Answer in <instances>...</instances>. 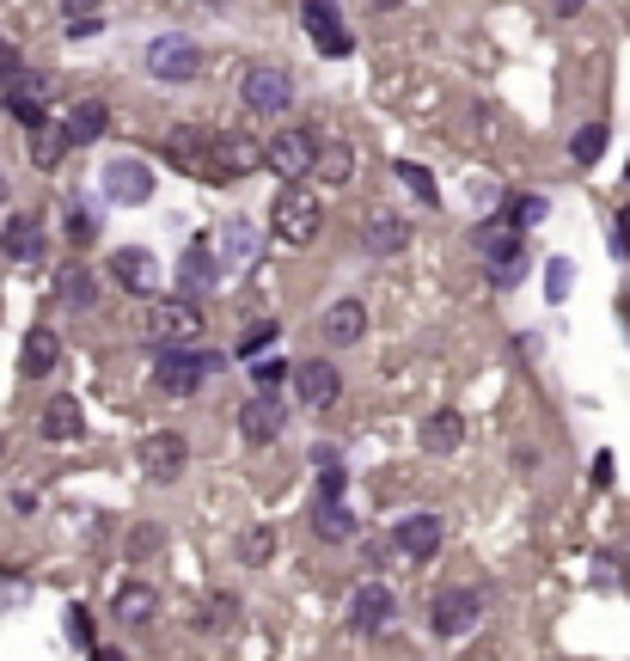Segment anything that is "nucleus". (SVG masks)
<instances>
[{"label":"nucleus","instance_id":"nucleus-40","mask_svg":"<svg viewBox=\"0 0 630 661\" xmlns=\"http://www.w3.org/2000/svg\"><path fill=\"white\" fill-rule=\"evenodd\" d=\"M7 105H13V117H19L25 129H37V123H44V98H32L25 86H13V98H7Z\"/></svg>","mask_w":630,"mask_h":661},{"label":"nucleus","instance_id":"nucleus-26","mask_svg":"<svg viewBox=\"0 0 630 661\" xmlns=\"http://www.w3.org/2000/svg\"><path fill=\"white\" fill-rule=\"evenodd\" d=\"M460 441H465V416L460 411H435L429 423H423V453H453Z\"/></svg>","mask_w":630,"mask_h":661},{"label":"nucleus","instance_id":"nucleus-2","mask_svg":"<svg viewBox=\"0 0 630 661\" xmlns=\"http://www.w3.org/2000/svg\"><path fill=\"white\" fill-rule=\"evenodd\" d=\"M197 331H202V307H197V300H185V294L154 300V307H147V324H141V338L154 343L159 355L178 350V343H190Z\"/></svg>","mask_w":630,"mask_h":661},{"label":"nucleus","instance_id":"nucleus-11","mask_svg":"<svg viewBox=\"0 0 630 661\" xmlns=\"http://www.w3.org/2000/svg\"><path fill=\"white\" fill-rule=\"evenodd\" d=\"M300 19H307L312 49H319V56L343 62V56L355 49V37H349V25H343V13H337V7H319V0H307V7H300Z\"/></svg>","mask_w":630,"mask_h":661},{"label":"nucleus","instance_id":"nucleus-17","mask_svg":"<svg viewBox=\"0 0 630 661\" xmlns=\"http://www.w3.org/2000/svg\"><path fill=\"white\" fill-rule=\"evenodd\" d=\"M392 545H399L404 557H435L441 552V515H404V521L392 527Z\"/></svg>","mask_w":630,"mask_h":661},{"label":"nucleus","instance_id":"nucleus-15","mask_svg":"<svg viewBox=\"0 0 630 661\" xmlns=\"http://www.w3.org/2000/svg\"><path fill=\"white\" fill-rule=\"evenodd\" d=\"M288 380H294V392H300V404H312V411H324V404H337V392H343V380H337V368L331 362H300V368H288Z\"/></svg>","mask_w":630,"mask_h":661},{"label":"nucleus","instance_id":"nucleus-21","mask_svg":"<svg viewBox=\"0 0 630 661\" xmlns=\"http://www.w3.org/2000/svg\"><path fill=\"white\" fill-rule=\"evenodd\" d=\"M105 129H110V110H105V98H80V105L68 110L62 135H68V147H86V141H98Z\"/></svg>","mask_w":630,"mask_h":661},{"label":"nucleus","instance_id":"nucleus-8","mask_svg":"<svg viewBox=\"0 0 630 661\" xmlns=\"http://www.w3.org/2000/svg\"><path fill=\"white\" fill-rule=\"evenodd\" d=\"M312 154H319V135H312V129H276V141L263 147V166L294 185V178L312 172Z\"/></svg>","mask_w":630,"mask_h":661},{"label":"nucleus","instance_id":"nucleus-31","mask_svg":"<svg viewBox=\"0 0 630 661\" xmlns=\"http://www.w3.org/2000/svg\"><path fill=\"white\" fill-rule=\"evenodd\" d=\"M545 215H551V202H545V197H514V202H508V215H502V227L521 233V227H538Z\"/></svg>","mask_w":630,"mask_h":661},{"label":"nucleus","instance_id":"nucleus-39","mask_svg":"<svg viewBox=\"0 0 630 661\" xmlns=\"http://www.w3.org/2000/svg\"><path fill=\"white\" fill-rule=\"evenodd\" d=\"M68 239H74V246H93V239H98V215H93V209H80V202L68 209Z\"/></svg>","mask_w":630,"mask_h":661},{"label":"nucleus","instance_id":"nucleus-33","mask_svg":"<svg viewBox=\"0 0 630 661\" xmlns=\"http://www.w3.org/2000/svg\"><path fill=\"white\" fill-rule=\"evenodd\" d=\"M569 154H575V166H594V160L606 154V123H582L575 141H569Z\"/></svg>","mask_w":630,"mask_h":661},{"label":"nucleus","instance_id":"nucleus-41","mask_svg":"<svg viewBox=\"0 0 630 661\" xmlns=\"http://www.w3.org/2000/svg\"><path fill=\"white\" fill-rule=\"evenodd\" d=\"M233 613H239V600L233 594H209V618H202V625L221 630V625H233Z\"/></svg>","mask_w":630,"mask_h":661},{"label":"nucleus","instance_id":"nucleus-38","mask_svg":"<svg viewBox=\"0 0 630 661\" xmlns=\"http://www.w3.org/2000/svg\"><path fill=\"white\" fill-rule=\"evenodd\" d=\"M270 552H276V527H246V539H239V557H246V564H263Z\"/></svg>","mask_w":630,"mask_h":661},{"label":"nucleus","instance_id":"nucleus-29","mask_svg":"<svg viewBox=\"0 0 630 661\" xmlns=\"http://www.w3.org/2000/svg\"><path fill=\"white\" fill-rule=\"evenodd\" d=\"M312 533L331 539V545H343V539H355V515L343 503H319V515H312Z\"/></svg>","mask_w":630,"mask_h":661},{"label":"nucleus","instance_id":"nucleus-51","mask_svg":"<svg viewBox=\"0 0 630 661\" xmlns=\"http://www.w3.org/2000/svg\"><path fill=\"white\" fill-rule=\"evenodd\" d=\"M625 178H630V166H625Z\"/></svg>","mask_w":630,"mask_h":661},{"label":"nucleus","instance_id":"nucleus-16","mask_svg":"<svg viewBox=\"0 0 630 661\" xmlns=\"http://www.w3.org/2000/svg\"><path fill=\"white\" fill-rule=\"evenodd\" d=\"M166 160H171V166H185V172H197L202 185H209V129L178 123V129L166 135Z\"/></svg>","mask_w":630,"mask_h":661},{"label":"nucleus","instance_id":"nucleus-48","mask_svg":"<svg viewBox=\"0 0 630 661\" xmlns=\"http://www.w3.org/2000/svg\"><path fill=\"white\" fill-rule=\"evenodd\" d=\"M129 552H159V527H135V539H129Z\"/></svg>","mask_w":630,"mask_h":661},{"label":"nucleus","instance_id":"nucleus-6","mask_svg":"<svg viewBox=\"0 0 630 661\" xmlns=\"http://www.w3.org/2000/svg\"><path fill=\"white\" fill-rule=\"evenodd\" d=\"M154 190H159V178H154V166H147V160L117 154L105 166V197L117 202V209H141V202H154Z\"/></svg>","mask_w":630,"mask_h":661},{"label":"nucleus","instance_id":"nucleus-49","mask_svg":"<svg viewBox=\"0 0 630 661\" xmlns=\"http://www.w3.org/2000/svg\"><path fill=\"white\" fill-rule=\"evenodd\" d=\"M98 661H123V656H117V649H98Z\"/></svg>","mask_w":630,"mask_h":661},{"label":"nucleus","instance_id":"nucleus-25","mask_svg":"<svg viewBox=\"0 0 630 661\" xmlns=\"http://www.w3.org/2000/svg\"><path fill=\"white\" fill-rule=\"evenodd\" d=\"M19 362H25V374H56V362H62V338H56L49 324H37L32 338H25V350H19Z\"/></svg>","mask_w":630,"mask_h":661},{"label":"nucleus","instance_id":"nucleus-23","mask_svg":"<svg viewBox=\"0 0 630 661\" xmlns=\"http://www.w3.org/2000/svg\"><path fill=\"white\" fill-rule=\"evenodd\" d=\"M80 429H86V411H80V399H49L44 404V435L49 441H80Z\"/></svg>","mask_w":630,"mask_h":661},{"label":"nucleus","instance_id":"nucleus-50","mask_svg":"<svg viewBox=\"0 0 630 661\" xmlns=\"http://www.w3.org/2000/svg\"><path fill=\"white\" fill-rule=\"evenodd\" d=\"M0 202H7V178H0Z\"/></svg>","mask_w":630,"mask_h":661},{"label":"nucleus","instance_id":"nucleus-1","mask_svg":"<svg viewBox=\"0 0 630 661\" xmlns=\"http://www.w3.org/2000/svg\"><path fill=\"white\" fill-rule=\"evenodd\" d=\"M270 227H276L282 246H312V239H319V227H324L319 197H312L307 185H282L276 202H270Z\"/></svg>","mask_w":630,"mask_h":661},{"label":"nucleus","instance_id":"nucleus-37","mask_svg":"<svg viewBox=\"0 0 630 661\" xmlns=\"http://www.w3.org/2000/svg\"><path fill=\"white\" fill-rule=\"evenodd\" d=\"M105 32V13H98V7H68V37H74V44H86V37H98Z\"/></svg>","mask_w":630,"mask_h":661},{"label":"nucleus","instance_id":"nucleus-34","mask_svg":"<svg viewBox=\"0 0 630 661\" xmlns=\"http://www.w3.org/2000/svg\"><path fill=\"white\" fill-rule=\"evenodd\" d=\"M399 178H404V190H411V197H423L429 209L441 202V190H435V172H429V166H416V160H399Z\"/></svg>","mask_w":630,"mask_h":661},{"label":"nucleus","instance_id":"nucleus-22","mask_svg":"<svg viewBox=\"0 0 630 661\" xmlns=\"http://www.w3.org/2000/svg\"><path fill=\"white\" fill-rule=\"evenodd\" d=\"M0 251H7L13 263H37V258H44V233H37V221L13 215L7 227H0Z\"/></svg>","mask_w":630,"mask_h":661},{"label":"nucleus","instance_id":"nucleus-7","mask_svg":"<svg viewBox=\"0 0 630 661\" xmlns=\"http://www.w3.org/2000/svg\"><path fill=\"white\" fill-rule=\"evenodd\" d=\"M477 618H484V594H477V588H441V594L429 600V625L441 630V637H465V630L477 625Z\"/></svg>","mask_w":630,"mask_h":661},{"label":"nucleus","instance_id":"nucleus-10","mask_svg":"<svg viewBox=\"0 0 630 661\" xmlns=\"http://www.w3.org/2000/svg\"><path fill=\"white\" fill-rule=\"evenodd\" d=\"M239 98H246L258 117H282V110L294 105V80L282 74V68H251L246 86H239Z\"/></svg>","mask_w":630,"mask_h":661},{"label":"nucleus","instance_id":"nucleus-45","mask_svg":"<svg viewBox=\"0 0 630 661\" xmlns=\"http://www.w3.org/2000/svg\"><path fill=\"white\" fill-rule=\"evenodd\" d=\"M68 637L74 644H93V613L86 606H68Z\"/></svg>","mask_w":630,"mask_h":661},{"label":"nucleus","instance_id":"nucleus-14","mask_svg":"<svg viewBox=\"0 0 630 661\" xmlns=\"http://www.w3.org/2000/svg\"><path fill=\"white\" fill-rule=\"evenodd\" d=\"M282 429H288V411H282V399H258V392H251V399L239 404V435H246L251 447H270Z\"/></svg>","mask_w":630,"mask_h":661},{"label":"nucleus","instance_id":"nucleus-28","mask_svg":"<svg viewBox=\"0 0 630 661\" xmlns=\"http://www.w3.org/2000/svg\"><path fill=\"white\" fill-rule=\"evenodd\" d=\"M62 154H68V135H62V123H37L32 129V166H44V172H56L62 166Z\"/></svg>","mask_w":630,"mask_h":661},{"label":"nucleus","instance_id":"nucleus-47","mask_svg":"<svg viewBox=\"0 0 630 661\" xmlns=\"http://www.w3.org/2000/svg\"><path fill=\"white\" fill-rule=\"evenodd\" d=\"M606 246H613V258H630V221H613V233H606Z\"/></svg>","mask_w":630,"mask_h":661},{"label":"nucleus","instance_id":"nucleus-5","mask_svg":"<svg viewBox=\"0 0 630 661\" xmlns=\"http://www.w3.org/2000/svg\"><path fill=\"white\" fill-rule=\"evenodd\" d=\"M221 368V355H209V350H166L154 362V380H159V392H171V399H190L202 386V374H215Z\"/></svg>","mask_w":630,"mask_h":661},{"label":"nucleus","instance_id":"nucleus-35","mask_svg":"<svg viewBox=\"0 0 630 661\" xmlns=\"http://www.w3.org/2000/svg\"><path fill=\"white\" fill-rule=\"evenodd\" d=\"M569 288H575V263L551 258V263H545V300L557 307V300H569Z\"/></svg>","mask_w":630,"mask_h":661},{"label":"nucleus","instance_id":"nucleus-42","mask_svg":"<svg viewBox=\"0 0 630 661\" xmlns=\"http://www.w3.org/2000/svg\"><path fill=\"white\" fill-rule=\"evenodd\" d=\"M270 338H276V319H258V324L246 331V338H239V355H258Z\"/></svg>","mask_w":630,"mask_h":661},{"label":"nucleus","instance_id":"nucleus-20","mask_svg":"<svg viewBox=\"0 0 630 661\" xmlns=\"http://www.w3.org/2000/svg\"><path fill=\"white\" fill-rule=\"evenodd\" d=\"M361 331H368V307H361V300H337V307H324V343L349 350V343H361Z\"/></svg>","mask_w":630,"mask_h":661},{"label":"nucleus","instance_id":"nucleus-24","mask_svg":"<svg viewBox=\"0 0 630 661\" xmlns=\"http://www.w3.org/2000/svg\"><path fill=\"white\" fill-rule=\"evenodd\" d=\"M312 178H324V185L337 190L355 178V154L343 147V141H319V154H312Z\"/></svg>","mask_w":630,"mask_h":661},{"label":"nucleus","instance_id":"nucleus-13","mask_svg":"<svg viewBox=\"0 0 630 661\" xmlns=\"http://www.w3.org/2000/svg\"><path fill=\"white\" fill-rule=\"evenodd\" d=\"M178 288H185V300L221 288V263H215V246H209V239H190L185 246V258H178Z\"/></svg>","mask_w":630,"mask_h":661},{"label":"nucleus","instance_id":"nucleus-30","mask_svg":"<svg viewBox=\"0 0 630 661\" xmlns=\"http://www.w3.org/2000/svg\"><path fill=\"white\" fill-rule=\"evenodd\" d=\"M404 246H411V227H404L399 215H380L368 227V251H380V258H392V251H404Z\"/></svg>","mask_w":630,"mask_h":661},{"label":"nucleus","instance_id":"nucleus-18","mask_svg":"<svg viewBox=\"0 0 630 661\" xmlns=\"http://www.w3.org/2000/svg\"><path fill=\"white\" fill-rule=\"evenodd\" d=\"M349 618H355V630H385V625H392V588H385V582H361V588H355V600H349Z\"/></svg>","mask_w":630,"mask_h":661},{"label":"nucleus","instance_id":"nucleus-9","mask_svg":"<svg viewBox=\"0 0 630 661\" xmlns=\"http://www.w3.org/2000/svg\"><path fill=\"white\" fill-rule=\"evenodd\" d=\"M190 460V441L178 429H154V435H141V472L154 477V484H171V477L185 472Z\"/></svg>","mask_w":630,"mask_h":661},{"label":"nucleus","instance_id":"nucleus-32","mask_svg":"<svg viewBox=\"0 0 630 661\" xmlns=\"http://www.w3.org/2000/svg\"><path fill=\"white\" fill-rule=\"evenodd\" d=\"M56 288H62V300H68V307H93V300H98L93 270H80V263H74V270H62V282H56Z\"/></svg>","mask_w":630,"mask_h":661},{"label":"nucleus","instance_id":"nucleus-4","mask_svg":"<svg viewBox=\"0 0 630 661\" xmlns=\"http://www.w3.org/2000/svg\"><path fill=\"white\" fill-rule=\"evenodd\" d=\"M263 166V147L246 135V129H221L209 135V185H227V178H246V172Z\"/></svg>","mask_w":630,"mask_h":661},{"label":"nucleus","instance_id":"nucleus-19","mask_svg":"<svg viewBox=\"0 0 630 661\" xmlns=\"http://www.w3.org/2000/svg\"><path fill=\"white\" fill-rule=\"evenodd\" d=\"M258 258V227L251 221H227V233H221V282L233 276V270H246V263Z\"/></svg>","mask_w":630,"mask_h":661},{"label":"nucleus","instance_id":"nucleus-36","mask_svg":"<svg viewBox=\"0 0 630 661\" xmlns=\"http://www.w3.org/2000/svg\"><path fill=\"white\" fill-rule=\"evenodd\" d=\"M288 380V362H270V355H263V362H251V386H258V399H276V386Z\"/></svg>","mask_w":630,"mask_h":661},{"label":"nucleus","instance_id":"nucleus-12","mask_svg":"<svg viewBox=\"0 0 630 661\" xmlns=\"http://www.w3.org/2000/svg\"><path fill=\"white\" fill-rule=\"evenodd\" d=\"M110 282L123 294H154L159 288V258L154 251H141V246H123V251H110Z\"/></svg>","mask_w":630,"mask_h":661},{"label":"nucleus","instance_id":"nucleus-27","mask_svg":"<svg viewBox=\"0 0 630 661\" xmlns=\"http://www.w3.org/2000/svg\"><path fill=\"white\" fill-rule=\"evenodd\" d=\"M154 613H159V594L147 582L117 588V618H123V625H154Z\"/></svg>","mask_w":630,"mask_h":661},{"label":"nucleus","instance_id":"nucleus-43","mask_svg":"<svg viewBox=\"0 0 630 661\" xmlns=\"http://www.w3.org/2000/svg\"><path fill=\"white\" fill-rule=\"evenodd\" d=\"M0 80H7V86H25V62H19L13 44H0Z\"/></svg>","mask_w":630,"mask_h":661},{"label":"nucleus","instance_id":"nucleus-3","mask_svg":"<svg viewBox=\"0 0 630 661\" xmlns=\"http://www.w3.org/2000/svg\"><path fill=\"white\" fill-rule=\"evenodd\" d=\"M147 74L166 80V86H185V80H197V74H202V49H197V37H185V32H159L154 44H147Z\"/></svg>","mask_w":630,"mask_h":661},{"label":"nucleus","instance_id":"nucleus-46","mask_svg":"<svg viewBox=\"0 0 630 661\" xmlns=\"http://www.w3.org/2000/svg\"><path fill=\"white\" fill-rule=\"evenodd\" d=\"M465 197H472L477 209H490V202H496V178H490V172H477L472 185H465Z\"/></svg>","mask_w":630,"mask_h":661},{"label":"nucleus","instance_id":"nucleus-44","mask_svg":"<svg viewBox=\"0 0 630 661\" xmlns=\"http://www.w3.org/2000/svg\"><path fill=\"white\" fill-rule=\"evenodd\" d=\"M343 484H349V477H343L337 465H324L319 472V503H343Z\"/></svg>","mask_w":630,"mask_h":661}]
</instances>
